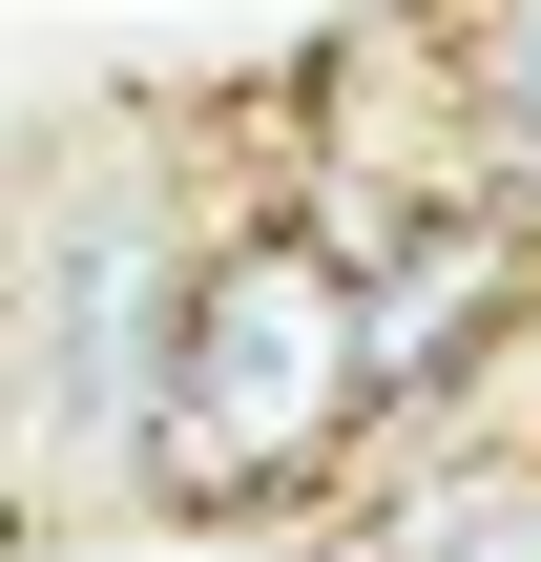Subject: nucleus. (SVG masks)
I'll return each instance as SVG.
<instances>
[{"instance_id": "obj_1", "label": "nucleus", "mask_w": 541, "mask_h": 562, "mask_svg": "<svg viewBox=\"0 0 541 562\" xmlns=\"http://www.w3.org/2000/svg\"><path fill=\"white\" fill-rule=\"evenodd\" d=\"M375 438V334H354V250L313 209H229L188 250V313H167V396H146V501H313L334 459Z\"/></svg>"}, {"instance_id": "obj_2", "label": "nucleus", "mask_w": 541, "mask_h": 562, "mask_svg": "<svg viewBox=\"0 0 541 562\" xmlns=\"http://www.w3.org/2000/svg\"><path fill=\"white\" fill-rule=\"evenodd\" d=\"M438 104H459V188L541 209V0H459L438 21Z\"/></svg>"}, {"instance_id": "obj_3", "label": "nucleus", "mask_w": 541, "mask_h": 562, "mask_svg": "<svg viewBox=\"0 0 541 562\" xmlns=\"http://www.w3.org/2000/svg\"><path fill=\"white\" fill-rule=\"evenodd\" d=\"M375 562H541V438H521V459H480V480H438V501H396Z\"/></svg>"}, {"instance_id": "obj_4", "label": "nucleus", "mask_w": 541, "mask_h": 562, "mask_svg": "<svg viewBox=\"0 0 541 562\" xmlns=\"http://www.w3.org/2000/svg\"><path fill=\"white\" fill-rule=\"evenodd\" d=\"M0 521H21V480H0Z\"/></svg>"}, {"instance_id": "obj_5", "label": "nucleus", "mask_w": 541, "mask_h": 562, "mask_svg": "<svg viewBox=\"0 0 541 562\" xmlns=\"http://www.w3.org/2000/svg\"><path fill=\"white\" fill-rule=\"evenodd\" d=\"M521 375H541V334H521Z\"/></svg>"}]
</instances>
